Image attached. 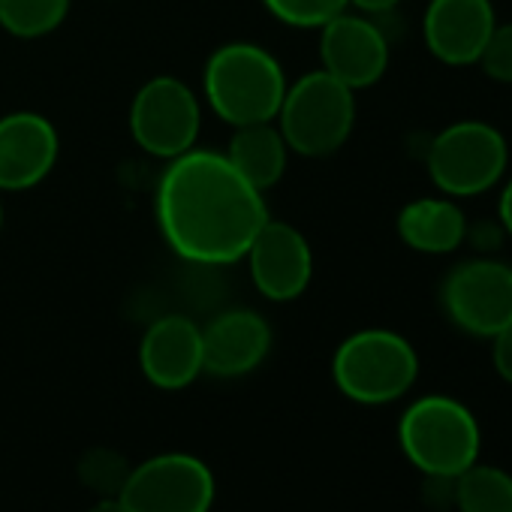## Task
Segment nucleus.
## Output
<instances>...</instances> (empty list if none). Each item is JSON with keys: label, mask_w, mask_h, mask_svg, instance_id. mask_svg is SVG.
<instances>
[{"label": "nucleus", "mask_w": 512, "mask_h": 512, "mask_svg": "<svg viewBox=\"0 0 512 512\" xmlns=\"http://www.w3.org/2000/svg\"><path fill=\"white\" fill-rule=\"evenodd\" d=\"M157 226L175 256L190 266L220 269L244 260L269 208L226 154L190 148L169 160L157 184Z\"/></svg>", "instance_id": "obj_1"}, {"label": "nucleus", "mask_w": 512, "mask_h": 512, "mask_svg": "<svg viewBox=\"0 0 512 512\" xmlns=\"http://www.w3.org/2000/svg\"><path fill=\"white\" fill-rule=\"evenodd\" d=\"M202 94L211 112L229 127L263 124L278 118L287 76L269 49L256 43H226L205 64Z\"/></svg>", "instance_id": "obj_2"}, {"label": "nucleus", "mask_w": 512, "mask_h": 512, "mask_svg": "<svg viewBox=\"0 0 512 512\" xmlns=\"http://www.w3.org/2000/svg\"><path fill=\"white\" fill-rule=\"evenodd\" d=\"M398 443L413 467L434 479H455L479 458V422L449 395L413 401L398 422Z\"/></svg>", "instance_id": "obj_3"}, {"label": "nucleus", "mask_w": 512, "mask_h": 512, "mask_svg": "<svg viewBox=\"0 0 512 512\" xmlns=\"http://www.w3.org/2000/svg\"><path fill=\"white\" fill-rule=\"evenodd\" d=\"M419 377L413 344L392 329H362L332 356V380L356 404L380 407L404 398Z\"/></svg>", "instance_id": "obj_4"}, {"label": "nucleus", "mask_w": 512, "mask_h": 512, "mask_svg": "<svg viewBox=\"0 0 512 512\" xmlns=\"http://www.w3.org/2000/svg\"><path fill=\"white\" fill-rule=\"evenodd\" d=\"M275 124L293 154L329 157L347 145L356 127V91L326 70L305 73L287 85Z\"/></svg>", "instance_id": "obj_5"}, {"label": "nucleus", "mask_w": 512, "mask_h": 512, "mask_svg": "<svg viewBox=\"0 0 512 512\" xmlns=\"http://www.w3.org/2000/svg\"><path fill=\"white\" fill-rule=\"evenodd\" d=\"M425 166L431 184L452 199L482 196L497 187L509 166L506 136L476 118L455 121L443 127L425 151Z\"/></svg>", "instance_id": "obj_6"}, {"label": "nucleus", "mask_w": 512, "mask_h": 512, "mask_svg": "<svg viewBox=\"0 0 512 512\" xmlns=\"http://www.w3.org/2000/svg\"><path fill=\"white\" fill-rule=\"evenodd\" d=\"M202 130V106L193 88L175 76L148 79L130 106V133L136 145L160 160L187 154Z\"/></svg>", "instance_id": "obj_7"}, {"label": "nucleus", "mask_w": 512, "mask_h": 512, "mask_svg": "<svg viewBox=\"0 0 512 512\" xmlns=\"http://www.w3.org/2000/svg\"><path fill=\"white\" fill-rule=\"evenodd\" d=\"M214 473L190 452H160L130 470L118 500L127 512H211Z\"/></svg>", "instance_id": "obj_8"}, {"label": "nucleus", "mask_w": 512, "mask_h": 512, "mask_svg": "<svg viewBox=\"0 0 512 512\" xmlns=\"http://www.w3.org/2000/svg\"><path fill=\"white\" fill-rule=\"evenodd\" d=\"M440 305L461 332L491 341L512 323V266L491 256L458 263L443 278Z\"/></svg>", "instance_id": "obj_9"}, {"label": "nucleus", "mask_w": 512, "mask_h": 512, "mask_svg": "<svg viewBox=\"0 0 512 512\" xmlns=\"http://www.w3.org/2000/svg\"><path fill=\"white\" fill-rule=\"evenodd\" d=\"M247 266L256 293L269 302L299 299L314 278V253L308 238L284 220H266L247 247Z\"/></svg>", "instance_id": "obj_10"}, {"label": "nucleus", "mask_w": 512, "mask_h": 512, "mask_svg": "<svg viewBox=\"0 0 512 512\" xmlns=\"http://www.w3.org/2000/svg\"><path fill=\"white\" fill-rule=\"evenodd\" d=\"M320 61L350 91L377 85L389 70V40L365 13H338L320 28Z\"/></svg>", "instance_id": "obj_11"}, {"label": "nucleus", "mask_w": 512, "mask_h": 512, "mask_svg": "<svg viewBox=\"0 0 512 512\" xmlns=\"http://www.w3.org/2000/svg\"><path fill=\"white\" fill-rule=\"evenodd\" d=\"M497 25L491 0H428L422 40L446 67H473Z\"/></svg>", "instance_id": "obj_12"}, {"label": "nucleus", "mask_w": 512, "mask_h": 512, "mask_svg": "<svg viewBox=\"0 0 512 512\" xmlns=\"http://www.w3.org/2000/svg\"><path fill=\"white\" fill-rule=\"evenodd\" d=\"M61 139L55 124L37 112L0 118V190L16 193L46 181L58 163Z\"/></svg>", "instance_id": "obj_13"}, {"label": "nucleus", "mask_w": 512, "mask_h": 512, "mask_svg": "<svg viewBox=\"0 0 512 512\" xmlns=\"http://www.w3.org/2000/svg\"><path fill=\"white\" fill-rule=\"evenodd\" d=\"M139 368L157 389H187L202 371V326L184 314L157 317L139 341Z\"/></svg>", "instance_id": "obj_14"}, {"label": "nucleus", "mask_w": 512, "mask_h": 512, "mask_svg": "<svg viewBox=\"0 0 512 512\" xmlns=\"http://www.w3.org/2000/svg\"><path fill=\"white\" fill-rule=\"evenodd\" d=\"M272 350V326L256 311H223L202 326V371L211 377H244Z\"/></svg>", "instance_id": "obj_15"}, {"label": "nucleus", "mask_w": 512, "mask_h": 512, "mask_svg": "<svg viewBox=\"0 0 512 512\" xmlns=\"http://www.w3.org/2000/svg\"><path fill=\"white\" fill-rule=\"evenodd\" d=\"M395 226L410 250L428 256L458 250L467 235V217L452 196H422L407 202L398 211Z\"/></svg>", "instance_id": "obj_16"}, {"label": "nucleus", "mask_w": 512, "mask_h": 512, "mask_svg": "<svg viewBox=\"0 0 512 512\" xmlns=\"http://www.w3.org/2000/svg\"><path fill=\"white\" fill-rule=\"evenodd\" d=\"M232 139L226 148V160L256 187L260 193H266L269 187H275L284 172H287V160H290V145L284 139V133L278 130L275 121H263V124H244V127H232Z\"/></svg>", "instance_id": "obj_17"}, {"label": "nucleus", "mask_w": 512, "mask_h": 512, "mask_svg": "<svg viewBox=\"0 0 512 512\" xmlns=\"http://www.w3.org/2000/svg\"><path fill=\"white\" fill-rule=\"evenodd\" d=\"M455 503L461 512H512V476L500 467L470 464L455 476Z\"/></svg>", "instance_id": "obj_18"}, {"label": "nucleus", "mask_w": 512, "mask_h": 512, "mask_svg": "<svg viewBox=\"0 0 512 512\" xmlns=\"http://www.w3.org/2000/svg\"><path fill=\"white\" fill-rule=\"evenodd\" d=\"M70 0H0V28L19 40L49 37L64 25Z\"/></svg>", "instance_id": "obj_19"}, {"label": "nucleus", "mask_w": 512, "mask_h": 512, "mask_svg": "<svg viewBox=\"0 0 512 512\" xmlns=\"http://www.w3.org/2000/svg\"><path fill=\"white\" fill-rule=\"evenodd\" d=\"M76 470H79V479L85 482V488H91L97 497H118L130 479L133 464L109 446H94L79 458Z\"/></svg>", "instance_id": "obj_20"}, {"label": "nucleus", "mask_w": 512, "mask_h": 512, "mask_svg": "<svg viewBox=\"0 0 512 512\" xmlns=\"http://www.w3.org/2000/svg\"><path fill=\"white\" fill-rule=\"evenodd\" d=\"M263 7L290 28H323L350 7V0H263Z\"/></svg>", "instance_id": "obj_21"}, {"label": "nucleus", "mask_w": 512, "mask_h": 512, "mask_svg": "<svg viewBox=\"0 0 512 512\" xmlns=\"http://www.w3.org/2000/svg\"><path fill=\"white\" fill-rule=\"evenodd\" d=\"M479 70L500 85H512V22H497L482 55H479Z\"/></svg>", "instance_id": "obj_22"}, {"label": "nucleus", "mask_w": 512, "mask_h": 512, "mask_svg": "<svg viewBox=\"0 0 512 512\" xmlns=\"http://www.w3.org/2000/svg\"><path fill=\"white\" fill-rule=\"evenodd\" d=\"M503 238H509L506 235V229L500 226V220H479V223H467V235H464V241H470V244H476L479 250H482V256L488 253V250H500L503 247Z\"/></svg>", "instance_id": "obj_23"}, {"label": "nucleus", "mask_w": 512, "mask_h": 512, "mask_svg": "<svg viewBox=\"0 0 512 512\" xmlns=\"http://www.w3.org/2000/svg\"><path fill=\"white\" fill-rule=\"evenodd\" d=\"M491 362H494V371L512 386V323L503 326L491 338Z\"/></svg>", "instance_id": "obj_24"}, {"label": "nucleus", "mask_w": 512, "mask_h": 512, "mask_svg": "<svg viewBox=\"0 0 512 512\" xmlns=\"http://www.w3.org/2000/svg\"><path fill=\"white\" fill-rule=\"evenodd\" d=\"M497 220L506 229V235L512 238V178L503 181L500 196H497Z\"/></svg>", "instance_id": "obj_25"}, {"label": "nucleus", "mask_w": 512, "mask_h": 512, "mask_svg": "<svg viewBox=\"0 0 512 512\" xmlns=\"http://www.w3.org/2000/svg\"><path fill=\"white\" fill-rule=\"evenodd\" d=\"M401 4V0H350V7H356L359 13L365 16H380V13H389Z\"/></svg>", "instance_id": "obj_26"}, {"label": "nucleus", "mask_w": 512, "mask_h": 512, "mask_svg": "<svg viewBox=\"0 0 512 512\" xmlns=\"http://www.w3.org/2000/svg\"><path fill=\"white\" fill-rule=\"evenodd\" d=\"M88 512H127V506L118 497H97V503Z\"/></svg>", "instance_id": "obj_27"}, {"label": "nucleus", "mask_w": 512, "mask_h": 512, "mask_svg": "<svg viewBox=\"0 0 512 512\" xmlns=\"http://www.w3.org/2000/svg\"><path fill=\"white\" fill-rule=\"evenodd\" d=\"M0 229H4V202H0Z\"/></svg>", "instance_id": "obj_28"}]
</instances>
